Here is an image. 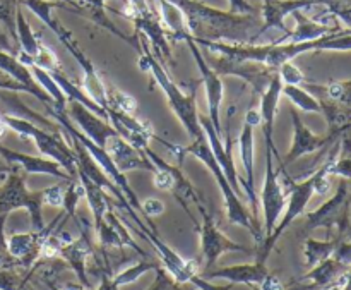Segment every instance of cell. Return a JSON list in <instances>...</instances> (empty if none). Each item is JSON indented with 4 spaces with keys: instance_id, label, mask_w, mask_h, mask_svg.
I'll use <instances>...</instances> for the list:
<instances>
[{
    "instance_id": "cell-4",
    "label": "cell",
    "mask_w": 351,
    "mask_h": 290,
    "mask_svg": "<svg viewBox=\"0 0 351 290\" xmlns=\"http://www.w3.org/2000/svg\"><path fill=\"white\" fill-rule=\"evenodd\" d=\"M21 168L12 165L7 177L3 179V184L0 186V215L19 208H26L31 216V225L33 230L40 232L45 229L43 222V191H27L26 179L21 174Z\"/></svg>"
},
{
    "instance_id": "cell-9",
    "label": "cell",
    "mask_w": 351,
    "mask_h": 290,
    "mask_svg": "<svg viewBox=\"0 0 351 290\" xmlns=\"http://www.w3.org/2000/svg\"><path fill=\"white\" fill-rule=\"evenodd\" d=\"M123 223H125L127 229H130L132 232L139 234L141 237H144V239L147 241V243L151 244V246L156 249V253L160 254V260L161 263L165 265V270L168 271V274L173 277V280L177 282V284H191V278L194 277V275H197V263L195 261H187L184 260L182 256H178L177 253H175L171 247H168L167 244L163 243V241L158 237V232H153L151 229L144 230V232H141L139 229H134V225H130L127 220H122Z\"/></svg>"
},
{
    "instance_id": "cell-1",
    "label": "cell",
    "mask_w": 351,
    "mask_h": 290,
    "mask_svg": "<svg viewBox=\"0 0 351 290\" xmlns=\"http://www.w3.org/2000/svg\"><path fill=\"white\" fill-rule=\"evenodd\" d=\"M182 151H184V155H194L197 160H201L202 164L209 168V172H211L213 177H215L216 182H218L219 189H221V194H223V199H225V206H226V215H228L230 222L247 229L257 241L263 243L264 234L261 232L254 215H250V213L247 212L243 203L240 201V196L237 194V192L233 191L232 186H230L225 172L221 170L219 164L216 161L215 153H213L211 146H209V141L208 137H206V134L204 136L197 137V140H192V144H189V146H182Z\"/></svg>"
},
{
    "instance_id": "cell-37",
    "label": "cell",
    "mask_w": 351,
    "mask_h": 290,
    "mask_svg": "<svg viewBox=\"0 0 351 290\" xmlns=\"http://www.w3.org/2000/svg\"><path fill=\"white\" fill-rule=\"evenodd\" d=\"M62 290H88L84 287V285L81 284H72V282H65L64 285H62Z\"/></svg>"
},
{
    "instance_id": "cell-5",
    "label": "cell",
    "mask_w": 351,
    "mask_h": 290,
    "mask_svg": "<svg viewBox=\"0 0 351 290\" xmlns=\"http://www.w3.org/2000/svg\"><path fill=\"white\" fill-rule=\"evenodd\" d=\"M197 206L199 213L202 216V223L201 225H195L199 230V236H201V254L204 258V270L202 271H208L211 268H215L216 261L219 260L223 253H250L245 246L242 244H237L233 243L232 239L221 234V230L216 227L215 219H213L211 213L208 212V208L204 206V201L199 199L195 203Z\"/></svg>"
},
{
    "instance_id": "cell-2",
    "label": "cell",
    "mask_w": 351,
    "mask_h": 290,
    "mask_svg": "<svg viewBox=\"0 0 351 290\" xmlns=\"http://www.w3.org/2000/svg\"><path fill=\"white\" fill-rule=\"evenodd\" d=\"M139 65L143 71L151 72V74L154 76V79H156V82L160 85V88L163 89L165 95H167L170 109L173 110L175 115L178 117V120H180L182 126L185 127L189 136H191L192 140H197V137L204 136V131H202L201 122H199L197 105H195V93H197L199 82H192L191 91L184 93L170 78H168L167 71L154 60L153 55L147 50L141 55Z\"/></svg>"
},
{
    "instance_id": "cell-39",
    "label": "cell",
    "mask_w": 351,
    "mask_h": 290,
    "mask_svg": "<svg viewBox=\"0 0 351 290\" xmlns=\"http://www.w3.org/2000/svg\"><path fill=\"white\" fill-rule=\"evenodd\" d=\"M252 290H257V287H256V285H254V289Z\"/></svg>"
},
{
    "instance_id": "cell-14",
    "label": "cell",
    "mask_w": 351,
    "mask_h": 290,
    "mask_svg": "<svg viewBox=\"0 0 351 290\" xmlns=\"http://www.w3.org/2000/svg\"><path fill=\"white\" fill-rule=\"evenodd\" d=\"M281 89H283V81H281L280 72L274 71L266 91L261 95V110H259L264 141H266V146H269L271 151L274 153V160H276L278 164L281 161V157L280 153H278L276 144H274V119H276V110H278V103H280Z\"/></svg>"
},
{
    "instance_id": "cell-35",
    "label": "cell",
    "mask_w": 351,
    "mask_h": 290,
    "mask_svg": "<svg viewBox=\"0 0 351 290\" xmlns=\"http://www.w3.org/2000/svg\"><path fill=\"white\" fill-rule=\"evenodd\" d=\"M232 2V9L237 12H243V10H252V7L247 5L245 0H230Z\"/></svg>"
},
{
    "instance_id": "cell-10",
    "label": "cell",
    "mask_w": 351,
    "mask_h": 290,
    "mask_svg": "<svg viewBox=\"0 0 351 290\" xmlns=\"http://www.w3.org/2000/svg\"><path fill=\"white\" fill-rule=\"evenodd\" d=\"M75 222H77V227L81 229V237L62 247L58 258H62L69 265V268L74 271L75 277L79 278V284L84 285L86 289H91V282H89L88 271H86V261L93 254V227L84 219H79V216L75 219Z\"/></svg>"
},
{
    "instance_id": "cell-36",
    "label": "cell",
    "mask_w": 351,
    "mask_h": 290,
    "mask_svg": "<svg viewBox=\"0 0 351 290\" xmlns=\"http://www.w3.org/2000/svg\"><path fill=\"white\" fill-rule=\"evenodd\" d=\"M10 168H12V165H9L7 161H3L2 158H0V179H5L7 174L10 172Z\"/></svg>"
},
{
    "instance_id": "cell-33",
    "label": "cell",
    "mask_w": 351,
    "mask_h": 290,
    "mask_svg": "<svg viewBox=\"0 0 351 290\" xmlns=\"http://www.w3.org/2000/svg\"><path fill=\"white\" fill-rule=\"evenodd\" d=\"M191 284L194 285V287H197L199 290H232L233 289V284H228V285H215L211 284L209 280H206L204 277H201V275H194V277L191 278Z\"/></svg>"
},
{
    "instance_id": "cell-13",
    "label": "cell",
    "mask_w": 351,
    "mask_h": 290,
    "mask_svg": "<svg viewBox=\"0 0 351 290\" xmlns=\"http://www.w3.org/2000/svg\"><path fill=\"white\" fill-rule=\"evenodd\" d=\"M189 41V47H191L192 54H194L195 62H197V67L201 71L202 82L206 86V96H208V110H209V120L213 122L215 129L218 131L219 134H223L221 131V113H219V109H221L223 103V85L221 79H219L218 72L215 69L209 67L204 60H202V55L199 52V48L195 47L194 41L191 38H185Z\"/></svg>"
},
{
    "instance_id": "cell-34",
    "label": "cell",
    "mask_w": 351,
    "mask_h": 290,
    "mask_svg": "<svg viewBox=\"0 0 351 290\" xmlns=\"http://www.w3.org/2000/svg\"><path fill=\"white\" fill-rule=\"evenodd\" d=\"M99 277H101V284H99V287L96 290H119V285L113 282V275L101 274Z\"/></svg>"
},
{
    "instance_id": "cell-16",
    "label": "cell",
    "mask_w": 351,
    "mask_h": 290,
    "mask_svg": "<svg viewBox=\"0 0 351 290\" xmlns=\"http://www.w3.org/2000/svg\"><path fill=\"white\" fill-rule=\"evenodd\" d=\"M0 157L7 161L9 165H17L24 174H45V175H51V177H57L60 181L67 182L71 181V175L50 158H43V157H33V155H26V153H19V151L9 150V148L2 146L0 144Z\"/></svg>"
},
{
    "instance_id": "cell-12",
    "label": "cell",
    "mask_w": 351,
    "mask_h": 290,
    "mask_svg": "<svg viewBox=\"0 0 351 290\" xmlns=\"http://www.w3.org/2000/svg\"><path fill=\"white\" fill-rule=\"evenodd\" d=\"M199 122H201V127L202 131H204L206 137H208L209 146H211L213 153H215L216 161L219 164L221 170L225 172L230 186H232L233 191H235L237 194L242 196L243 188L242 184H240L239 172H237L235 164H233V157H232V148H233L232 137H226V141H223V134H219L218 131L215 129V126H213V122L209 120V117H199Z\"/></svg>"
},
{
    "instance_id": "cell-32",
    "label": "cell",
    "mask_w": 351,
    "mask_h": 290,
    "mask_svg": "<svg viewBox=\"0 0 351 290\" xmlns=\"http://www.w3.org/2000/svg\"><path fill=\"white\" fill-rule=\"evenodd\" d=\"M141 208H143V213L147 216V219H151V216H158L165 212L163 203H161L160 199H154V198H149L147 201L141 203Z\"/></svg>"
},
{
    "instance_id": "cell-24",
    "label": "cell",
    "mask_w": 351,
    "mask_h": 290,
    "mask_svg": "<svg viewBox=\"0 0 351 290\" xmlns=\"http://www.w3.org/2000/svg\"><path fill=\"white\" fill-rule=\"evenodd\" d=\"M336 246H338V243H335V241L322 243V241L307 239V243H305V258H307V265L315 267V265L322 263L324 260L331 258L332 254H335Z\"/></svg>"
},
{
    "instance_id": "cell-21",
    "label": "cell",
    "mask_w": 351,
    "mask_h": 290,
    "mask_svg": "<svg viewBox=\"0 0 351 290\" xmlns=\"http://www.w3.org/2000/svg\"><path fill=\"white\" fill-rule=\"evenodd\" d=\"M77 177L81 179L82 186H84V198L88 199V205L89 208H91L93 216H95V229H98L103 223V220H105L106 212L112 210L115 203H112V199H110L108 192H106L105 189H101L98 184H95V182L89 177H86L84 174L77 172Z\"/></svg>"
},
{
    "instance_id": "cell-30",
    "label": "cell",
    "mask_w": 351,
    "mask_h": 290,
    "mask_svg": "<svg viewBox=\"0 0 351 290\" xmlns=\"http://www.w3.org/2000/svg\"><path fill=\"white\" fill-rule=\"evenodd\" d=\"M154 271H156V278H154L153 285L147 290H182L180 284H177L167 270L158 267Z\"/></svg>"
},
{
    "instance_id": "cell-8",
    "label": "cell",
    "mask_w": 351,
    "mask_h": 290,
    "mask_svg": "<svg viewBox=\"0 0 351 290\" xmlns=\"http://www.w3.org/2000/svg\"><path fill=\"white\" fill-rule=\"evenodd\" d=\"M348 208L350 198L348 192H346V182H341L338 192L326 205L315 210L314 213H308L304 225V234L312 232L319 227H326L328 230H331L332 227L338 225L339 234L345 236V232L348 230Z\"/></svg>"
},
{
    "instance_id": "cell-29",
    "label": "cell",
    "mask_w": 351,
    "mask_h": 290,
    "mask_svg": "<svg viewBox=\"0 0 351 290\" xmlns=\"http://www.w3.org/2000/svg\"><path fill=\"white\" fill-rule=\"evenodd\" d=\"M278 72H280L283 85L300 86V85H304V82H305L304 72H302L300 69L297 67V65L291 64V62H285V64L281 65L280 69H278Z\"/></svg>"
},
{
    "instance_id": "cell-6",
    "label": "cell",
    "mask_w": 351,
    "mask_h": 290,
    "mask_svg": "<svg viewBox=\"0 0 351 290\" xmlns=\"http://www.w3.org/2000/svg\"><path fill=\"white\" fill-rule=\"evenodd\" d=\"M263 213H264V241L269 239L276 229L280 216L287 206L288 194L280 181V174L274 165V153L266 146V175L263 186Z\"/></svg>"
},
{
    "instance_id": "cell-20",
    "label": "cell",
    "mask_w": 351,
    "mask_h": 290,
    "mask_svg": "<svg viewBox=\"0 0 351 290\" xmlns=\"http://www.w3.org/2000/svg\"><path fill=\"white\" fill-rule=\"evenodd\" d=\"M0 71H3L5 74H9L10 78L16 79L17 82H21V85L24 86V89H26L27 95H31V96H34V98L40 100L47 110H50L51 107L55 105L53 100H51V96L48 95V93L45 91L40 85H38V81L34 79L33 72L27 69V65H24L23 62H19V58L9 57V55H5L0 52Z\"/></svg>"
},
{
    "instance_id": "cell-26",
    "label": "cell",
    "mask_w": 351,
    "mask_h": 290,
    "mask_svg": "<svg viewBox=\"0 0 351 290\" xmlns=\"http://www.w3.org/2000/svg\"><path fill=\"white\" fill-rule=\"evenodd\" d=\"M158 267H160V263H156V261L144 260V261H141V263L132 265V267H129L127 270L120 271V274L113 275V282H115L119 287H122V285L134 284V282L139 280L144 274H147V271H151V270H156Z\"/></svg>"
},
{
    "instance_id": "cell-27",
    "label": "cell",
    "mask_w": 351,
    "mask_h": 290,
    "mask_svg": "<svg viewBox=\"0 0 351 290\" xmlns=\"http://www.w3.org/2000/svg\"><path fill=\"white\" fill-rule=\"evenodd\" d=\"M108 96H110V110H120V112H125V113L136 112L137 103L132 96L119 91V89L113 88V86H108Z\"/></svg>"
},
{
    "instance_id": "cell-11",
    "label": "cell",
    "mask_w": 351,
    "mask_h": 290,
    "mask_svg": "<svg viewBox=\"0 0 351 290\" xmlns=\"http://www.w3.org/2000/svg\"><path fill=\"white\" fill-rule=\"evenodd\" d=\"M67 115L75 126H79L81 133L84 134L88 140H91L96 146L103 148V150H105L106 146V141L117 134V131L113 129V126L108 120L101 119V117H98L96 113H93L91 110H88L79 102L69 100Z\"/></svg>"
},
{
    "instance_id": "cell-23",
    "label": "cell",
    "mask_w": 351,
    "mask_h": 290,
    "mask_svg": "<svg viewBox=\"0 0 351 290\" xmlns=\"http://www.w3.org/2000/svg\"><path fill=\"white\" fill-rule=\"evenodd\" d=\"M281 95L287 96L293 105H297L298 109L304 110V112H315L322 113L321 105H319L317 98L314 95H311L308 91L302 89L300 86H290L283 85V89H281Z\"/></svg>"
},
{
    "instance_id": "cell-28",
    "label": "cell",
    "mask_w": 351,
    "mask_h": 290,
    "mask_svg": "<svg viewBox=\"0 0 351 290\" xmlns=\"http://www.w3.org/2000/svg\"><path fill=\"white\" fill-rule=\"evenodd\" d=\"M7 213L0 215V268H21L19 263L14 260L7 251V237L3 229H5Z\"/></svg>"
},
{
    "instance_id": "cell-22",
    "label": "cell",
    "mask_w": 351,
    "mask_h": 290,
    "mask_svg": "<svg viewBox=\"0 0 351 290\" xmlns=\"http://www.w3.org/2000/svg\"><path fill=\"white\" fill-rule=\"evenodd\" d=\"M27 67H29V71L33 72V76H34V79L38 81V85H40L41 88H43L45 91L51 96V100H53V103H55L53 107H57V109H60V110H67V98H65V95L62 93L60 86H58L57 82H55V79L51 78L50 72L45 71V69H41V67H38V65H34V64L27 65Z\"/></svg>"
},
{
    "instance_id": "cell-25",
    "label": "cell",
    "mask_w": 351,
    "mask_h": 290,
    "mask_svg": "<svg viewBox=\"0 0 351 290\" xmlns=\"http://www.w3.org/2000/svg\"><path fill=\"white\" fill-rule=\"evenodd\" d=\"M81 198H84V186H82L81 179L74 177L65 182L64 205H62V208H64L67 219H77L75 210H77V203Z\"/></svg>"
},
{
    "instance_id": "cell-7",
    "label": "cell",
    "mask_w": 351,
    "mask_h": 290,
    "mask_svg": "<svg viewBox=\"0 0 351 290\" xmlns=\"http://www.w3.org/2000/svg\"><path fill=\"white\" fill-rule=\"evenodd\" d=\"M261 124V113L256 109H250L245 113L243 119V129L240 133L239 144H240V160H242L243 172H245V179H242L243 192L247 194L250 201V210H252L254 216L257 213V198H256V174H254V161H256V143H254V127Z\"/></svg>"
},
{
    "instance_id": "cell-18",
    "label": "cell",
    "mask_w": 351,
    "mask_h": 290,
    "mask_svg": "<svg viewBox=\"0 0 351 290\" xmlns=\"http://www.w3.org/2000/svg\"><path fill=\"white\" fill-rule=\"evenodd\" d=\"M269 275L266 263L257 261L252 265H235V267H223V268H211L208 271H202L201 277L206 280L211 278H223L228 280L230 284H243V285H259L264 278Z\"/></svg>"
},
{
    "instance_id": "cell-17",
    "label": "cell",
    "mask_w": 351,
    "mask_h": 290,
    "mask_svg": "<svg viewBox=\"0 0 351 290\" xmlns=\"http://www.w3.org/2000/svg\"><path fill=\"white\" fill-rule=\"evenodd\" d=\"M291 120H293V143H291V148L290 151H288L287 158L278 164L281 165V167H287L291 161L300 158L302 155L314 153V151L321 150V148H324L329 141L338 137L331 133H329L328 136H315V134H312L311 131L304 126V122H302L297 112H291Z\"/></svg>"
},
{
    "instance_id": "cell-38",
    "label": "cell",
    "mask_w": 351,
    "mask_h": 290,
    "mask_svg": "<svg viewBox=\"0 0 351 290\" xmlns=\"http://www.w3.org/2000/svg\"><path fill=\"white\" fill-rule=\"evenodd\" d=\"M45 285H47L50 290H62V287H58V282H53V280L45 282Z\"/></svg>"
},
{
    "instance_id": "cell-19",
    "label": "cell",
    "mask_w": 351,
    "mask_h": 290,
    "mask_svg": "<svg viewBox=\"0 0 351 290\" xmlns=\"http://www.w3.org/2000/svg\"><path fill=\"white\" fill-rule=\"evenodd\" d=\"M95 232L98 236L101 247H120V249L122 247H132L137 254L146 258V253L137 246L134 237L127 230L125 223H122V220H119V216L113 212V208L106 212L105 220H103V223L98 229H95Z\"/></svg>"
},
{
    "instance_id": "cell-31",
    "label": "cell",
    "mask_w": 351,
    "mask_h": 290,
    "mask_svg": "<svg viewBox=\"0 0 351 290\" xmlns=\"http://www.w3.org/2000/svg\"><path fill=\"white\" fill-rule=\"evenodd\" d=\"M64 184H55L51 188L43 189V205L53 206V208H62L64 205Z\"/></svg>"
},
{
    "instance_id": "cell-15",
    "label": "cell",
    "mask_w": 351,
    "mask_h": 290,
    "mask_svg": "<svg viewBox=\"0 0 351 290\" xmlns=\"http://www.w3.org/2000/svg\"><path fill=\"white\" fill-rule=\"evenodd\" d=\"M105 150L108 151L113 164L119 167L122 174L130 170H149L153 174L156 172V167L137 148H134L129 141L123 140L119 133L106 141Z\"/></svg>"
},
{
    "instance_id": "cell-3",
    "label": "cell",
    "mask_w": 351,
    "mask_h": 290,
    "mask_svg": "<svg viewBox=\"0 0 351 290\" xmlns=\"http://www.w3.org/2000/svg\"><path fill=\"white\" fill-rule=\"evenodd\" d=\"M3 122H5L7 129H12L19 136L33 140L41 155L50 157L51 160L57 161L71 177H77V164H75V153L72 150L71 144H65L60 134L53 133V131H47L43 127H38L36 124L29 122L26 119H19V117L2 115Z\"/></svg>"
}]
</instances>
